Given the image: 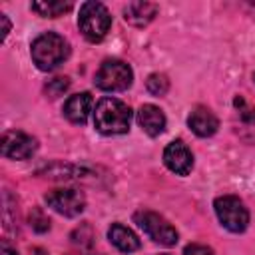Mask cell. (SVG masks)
Masks as SVG:
<instances>
[{"label":"cell","instance_id":"cell-1","mask_svg":"<svg viewBox=\"0 0 255 255\" xmlns=\"http://www.w3.org/2000/svg\"><path fill=\"white\" fill-rule=\"evenodd\" d=\"M94 126L100 133H106V135L126 133L129 131V126H131V110L122 100L102 98L96 104Z\"/></svg>","mask_w":255,"mask_h":255},{"label":"cell","instance_id":"cell-2","mask_svg":"<svg viewBox=\"0 0 255 255\" xmlns=\"http://www.w3.org/2000/svg\"><path fill=\"white\" fill-rule=\"evenodd\" d=\"M30 54H32L34 64L42 72H52L68 60L70 46L64 40V36H60L56 32H44L32 42Z\"/></svg>","mask_w":255,"mask_h":255},{"label":"cell","instance_id":"cell-3","mask_svg":"<svg viewBox=\"0 0 255 255\" xmlns=\"http://www.w3.org/2000/svg\"><path fill=\"white\" fill-rule=\"evenodd\" d=\"M112 26V16L102 2H84L80 6L78 28L90 42H100L106 38Z\"/></svg>","mask_w":255,"mask_h":255},{"label":"cell","instance_id":"cell-4","mask_svg":"<svg viewBox=\"0 0 255 255\" xmlns=\"http://www.w3.org/2000/svg\"><path fill=\"white\" fill-rule=\"evenodd\" d=\"M133 221L137 223L139 229H143V233L151 241H155L159 245H165V247H171V245L177 243V231H175V227L165 217H161L159 213L147 211V209L145 211H135L133 213Z\"/></svg>","mask_w":255,"mask_h":255},{"label":"cell","instance_id":"cell-5","mask_svg":"<svg viewBox=\"0 0 255 255\" xmlns=\"http://www.w3.org/2000/svg\"><path fill=\"white\" fill-rule=\"evenodd\" d=\"M133 72L122 60H106L94 78V84L104 92H122L131 86Z\"/></svg>","mask_w":255,"mask_h":255},{"label":"cell","instance_id":"cell-6","mask_svg":"<svg viewBox=\"0 0 255 255\" xmlns=\"http://www.w3.org/2000/svg\"><path fill=\"white\" fill-rule=\"evenodd\" d=\"M215 213L221 221V225L233 233H241L247 229L249 223V211L243 205V201L235 195H219L213 201Z\"/></svg>","mask_w":255,"mask_h":255},{"label":"cell","instance_id":"cell-7","mask_svg":"<svg viewBox=\"0 0 255 255\" xmlns=\"http://www.w3.org/2000/svg\"><path fill=\"white\" fill-rule=\"evenodd\" d=\"M46 203L66 217H76L86 207V197L80 189L74 187H58L46 193Z\"/></svg>","mask_w":255,"mask_h":255},{"label":"cell","instance_id":"cell-8","mask_svg":"<svg viewBox=\"0 0 255 255\" xmlns=\"http://www.w3.org/2000/svg\"><path fill=\"white\" fill-rule=\"evenodd\" d=\"M38 141L36 137L24 133V131H6L2 135V155L8 159H28L36 153Z\"/></svg>","mask_w":255,"mask_h":255},{"label":"cell","instance_id":"cell-9","mask_svg":"<svg viewBox=\"0 0 255 255\" xmlns=\"http://www.w3.org/2000/svg\"><path fill=\"white\" fill-rule=\"evenodd\" d=\"M163 163L169 171L177 175H187L193 167V153L181 139H175L163 149Z\"/></svg>","mask_w":255,"mask_h":255},{"label":"cell","instance_id":"cell-10","mask_svg":"<svg viewBox=\"0 0 255 255\" xmlns=\"http://www.w3.org/2000/svg\"><path fill=\"white\" fill-rule=\"evenodd\" d=\"M187 124L191 128V131L199 137H209L217 131L219 128V120L215 118V114L205 108V106H195L187 118Z\"/></svg>","mask_w":255,"mask_h":255},{"label":"cell","instance_id":"cell-11","mask_svg":"<svg viewBox=\"0 0 255 255\" xmlns=\"http://www.w3.org/2000/svg\"><path fill=\"white\" fill-rule=\"evenodd\" d=\"M92 106H94V100L90 96V92H80V94H74L66 100L64 104V116L68 122L72 124H86L90 112H92Z\"/></svg>","mask_w":255,"mask_h":255},{"label":"cell","instance_id":"cell-12","mask_svg":"<svg viewBox=\"0 0 255 255\" xmlns=\"http://www.w3.org/2000/svg\"><path fill=\"white\" fill-rule=\"evenodd\" d=\"M137 124H139V128L147 135L155 137V135H159L165 129V116H163V112L157 106L143 104L139 108V112H137Z\"/></svg>","mask_w":255,"mask_h":255},{"label":"cell","instance_id":"cell-13","mask_svg":"<svg viewBox=\"0 0 255 255\" xmlns=\"http://www.w3.org/2000/svg\"><path fill=\"white\" fill-rule=\"evenodd\" d=\"M157 14V4L151 2H129L124 8V20L131 26H147Z\"/></svg>","mask_w":255,"mask_h":255},{"label":"cell","instance_id":"cell-14","mask_svg":"<svg viewBox=\"0 0 255 255\" xmlns=\"http://www.w3.org/2000/svg\"><path fill=\"white\" fill-rule=\"evenodd\" d=\"M108 237H110L112 245L118 247V249L124 251V253H131V251H137V249H139V239H137V235H135L129 227H126V225H122V223H112V227H110V231H108Z\"/></svg>","mask_w":255,"mask_h":255},{"label":"cell","instance_id":"cell-15","mask_svg":"<svg viewBox=\"0 0 255 255\" xmlns=\"http://www.w3.org/2000/svg\"><path fill=\"white\" fill-rule=\"evenodd\" d=\"M30 8L38 14V16H44V18H58L66 12L72 10V2H62V0H54V2H32Z\"/></svg>","mask_w":255,"mask_h":255},{"label":"cell","instance_id":"cell-16","mask_svg":"<svg viewBox=\"0 0 255 255\" xmlns=\"http://www.w3.org/2000/svg\"><path fill=\"white\" fill-rule=\"evenodd\" d=\"M145 88H147V92L151 94V96H163V94H167V90H169V80H167V76L165 74H149L147 76V80H145Z\"/></svg>","mask_w":255,"mask_h":255},{"label":"cell","instance_id":"cell-17","mask_svg":"<svg viewBox=\"0 0 255 255\" xmlns=\"http://www.w3.org/2000/svg\"><path fill=\"white\" fill-rule=\"evenodd\" d=\"M28 219H30V227L38 233H44L50 229V219H48V215H44V211L40 207H32Z\"/></svg>","mask_w":255,"mask_h":255},{"label":"cell","instance_id":"cell-18","mask_svg":"<svg viewBox=\"0 0 255 255\" xmlns=\"http://www.w3.org/2000/svg\"><path fill=\"white\" fill-rule=\"evenodd\" d=\"M70 88V80L68 78H62V76H58V78H54V80H50L48 84H46V94H48V98H58V96H64V92Z\"/></svg>","mask_w":255,"mask_h":255},{"label":"cell","instance_id":"cell-19","mask_svg":"<svg viewBox=\"0 0 255 255\" xmlns=\"http://www.w3.org/2000/svg\"><path fill=\"white\" fill-rule=\"evenodd\" d=\"M233 104H235V108L239 110V118H241L245 124H253V122H255V108L249 106V104L245 102V98L237 96Z\"/></svg>","mask_w":255,"mask_h":255},{"label":"cell","instance_id":"cell-20","mask_svg":"<svg viewBox=\"0 0 255 255\" xmlns=\"http://www.w3.org/2000/svg\"><path fill=\"white\" fill-rule=\"evenodd\" d=\"M92 227L88 225V223H84L82 227H78L74 233H72V241L76 243V245H92Z\"/></svg>","mask_w":255,"mask_h":255},{"label":"cell","instance_id":"cell-21","mask_svg":"<svg viewBox=\"0 0 255 255\" xmlns=\"http://www.w3.org/2000/svg\"><path fill=\"white\" fill-rule=\"evenodd\" d=\"M183 255H213V251L205 245H199V243H191L183 249Z\"/></svg>","mask_w":255,"mask_h":255},{"label":"cell","instance_id":"cell-22","mask_svg":"<svg viewBox=\"0 0 255 255\" xmlns=\"http://www.w3.org/2000/svg\"><path fill=\"white\" fill-rule=\"evenodd\" d=\"M0 20H2V38L0 40H4L8 36V32H10V20H8L6 14H0Z\"/></svg>","mask_w":255,"mask_h":255},{"label":"cell","instance_id":"cell-23","mask_svg":"<svg viewBox=\"0 0 255 255\" xmlns=\"http://www.w3.org/2000/svg\"><path fill=\"white\" fill-rule=\"evenodd\" d=\"M2 255H18V251L10 247L8 239H4V241H2Z\"/></svg>","mask_w":255,"mask_h":255},{"label":"cell","instance_id":"cell-24","mask_svg":"<svg viewBox=\"0 0 255 255\" xmlns=\"http://www.w3.org/2000/svg\"><path fill=\"white\" fill-rule=\"evenodd\" d=\"M161 255H167V253H161Z\"/></svg>","mask_w":255,"mask_h":255}]
</instances>
